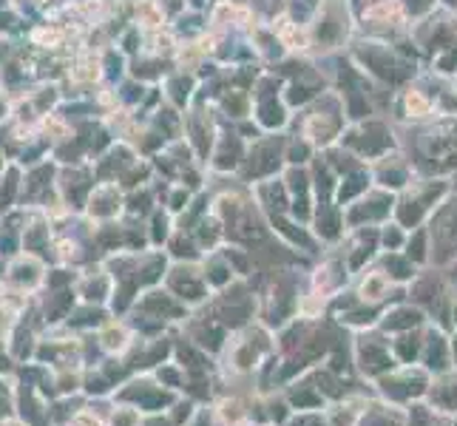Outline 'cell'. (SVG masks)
Listing matches in <instances>:
<instances>
[{"instance_id": "cell-15", "label": "cell", "mask_w": 457, "mask_h": 426, "mask_svg": "<svg viewBox=\"0 0 457 426\" xmlns=\"http://www.w3.org/2000/svg\"><path fill=\"white\" fill-rule=\"evenodd\" d=\"M287 426H329L324 409H295Z\"/></svg>"}, {"instance_id": "cell-14", "label": "cell", "mask_w": 457, "mask_h": 426, "mask_svg": "<svg viewBox=\"0 0 457 426\" xmlns=\"http://www.w3.org/2000/svg\"><path fill=\"white\" fill-rule=\"evenodd\" d=\"M202 404L199 401H194V398H187V396H179L177 401H173L170 406H168V421L173 423V426H185L187 421H191L194 415H196V409H199Z\"/></svg>"}, {"instance_id": "cell-3", "label": "cell", "mask_w": 457, "mask_h": 426, "mask_svg": "<svg viewBox=\"0 0 457 426\" xmlns=\"http://www.w3.org/2000/svg\"><path fill=\"white\" fill-rule=\"evenodd\" d=\"M432 375L423 370L420 364H398L395 370H389L372 384V392L386 404L395 406H412L427 398Z\"/></svg>"}, {"instance_id": "cell-2", "label": "cell", "mask_w": 457, "mask_h": 426, "mask_svg": "<svg viewBox=\"0 0 457 426\" xmlns=\"http://www.w3.org/2000/svg\"><path fill=\"white\" fill-rule=\"evenodd\" d=\"M353 367L367 384L398 367V358L392 353V341L381 327H370L353 333Z\"/></svg>"}, {"instance_id": "cell-1", "label": "cell", "mask_w": 457, "mask_h": 426, "mask_svg": "<svg viewBox=\"0 0 457 426\" xmlns=\"http://www.w3.org/2000/svg\"><path fill=\"white\" fill-rule=\"evenodd\" d=\"M276 355V333L259 319L230 333L219 353V372L256 378V372Z\"/></svg>"}, {"instance_id": "cell-6", "label": "cell", "mask_w": 457, "mask_h": 426, "mask_svg": "<svg viewBox=\"0 0 457 426\" xmlns=\"http://www.w3.org/2000/svg\"><path fill=\"white\" fill-rule=\"evenodd\" d=\"M418 364L427 370L429 375L446 372L452 370V338L446 330H440L435 324L427 327V338H423V350H420V361Z\"/></svg>"}, {"instance_id": "cell-12", "label": "cell", "mask_w": 457, "mask_h": 426, "mask_svg": "<svg viewBox=\"0 0 457 426\" xmlns=\"http://www.w3.org/2000/svg\"><path fill=\"white\" fill-rule=\"evenodd\" d=\"M427 327H429V324H427ZM427 327L406 330V333L389 336V341H392V353H395L398 364H418V361H420V350H423V338H427Z\"/></svg>"}, {"instance_id": "cell-9", "label": "cell", "mask_w": 457, "mask_h": 426, "mask_svg": "<svg viewBox=\"0 0 457 426\" xmlns=\"http://www.w3.org/2000/svg\"><path fill=\"white\" fill-rule=\"evenodd\" d=\"M94 336H97V344H100V350H103L105 355H117V358H122V355L134 347V341H137V330H134L129 322H120L117 315H108V319L103 322V327H100Z\"/></svg>"}, {"instance_id": "cell-4", "label": "cell", "mask_w": 457, "mask_h": 426, "mask_svg": "<svg viewBox=\"0 0 457 426\" xmlns=\"http://www.w3.org/2000/svg\"><path fill=\"white\" fill-rule=\"evenodd\" d=\"M112 398L122 406L137 409V413H143V415H160V413H168V406L179 396L165 389L154 378V372H134L114 389Z\"/></svg>"}, {"instance_id": "cell-18", "label": "cell", "mask_w": 457, "mask_h": 426, "mask_svg": "<svg viewBox=\"0 0 457 426\" xmlns=\"http://www.w3.org/2000/svg\"><path fill=\"white\" fill-rule=\"evenodd\" d=\"M454 426H457V421H454Z\"/></svg>"}, {"instance_id": "cell-13", "label": "cell", "mask_w": 457, "mask_h": 426, "mask_svg": "<svg viewBox=\"0 0 457 426\" xmlns=\"http://www.w3.org/2000/svg\"><path fill=\"white\" fill-rule=\"evenodd\" d=\"M151 372H154V378H156V381H160L165 389L177 392V396H182V392H185L187 375H185V370H182L179 361L168 358V361H162V364L156 367V370H151Z\"/></svg>"}, {"instance_id": "cell-16", "label": "cell", "mask_w": 457, "mask_h": 426, "mask_svg": "<svg viewBox=\"0 0 457 426\" xmlns=\"http://www.w3.org/2000/svg\"><path fill=\"white\" fill-rule=\"evenodd\" d=\"M185 426H222V421L216 418V413H213V406L211 404H202L199 409H196V415L187 421Z\"/></svg>"}, {"instance_id": "cell-10", "label": "cell", "mask_w": 457, "mask_h": 426, "mask_svg": "<svg viewBox=\"0 0 457 426\" xmlns=\"http://www.w3.org/2000/svg\"><path fill=\"white\" fill-rule=\"evenodd\" d=\"M370 398H372V392H361V396H346L341 401L327 404L324 413H327L329 426H358Z\"/></svg>"}, {"instance_id": "cell-7", "label": "cell", "mask_w": 457, "mask_h": 426, "mask_svg": "<svg viewBox=\"0 0 457 426\" xmlns=\"http://www.w3.org/2000/svg\"><path fill=\"white\" fill-rule=\"evenodd\" d=\"M423 401H427L437 415L457 421V367L432 375L427 398Z\"/></svg>"}, {"instance_id": "cell-5", "label": "cell", "mask_w": 457, "mask_h": 426, "mask_svg": "<svg viewBox=\"0 0 457 426\" xmlns=\"http://www.w3.org/2000/svg\"><path fill=\"white\" fill-rule=\"evenodd\" d=\"M165 284H168V293L177 296L187 310H196L202 305H208V298H211L208 276H204V271H199V267H194V264L170 267L168 276H165Z\"/></svg>"}, {"instance_id": "cell-8", "label": "cell", "mask_w": 457, "mask_h": 426, "mask_svg": "<svg viewBox=\"0 0 457 426\" xmlns=\"http://www.w3.org/2000/svg\"><path fill=\"white\" fill-rule=\"evenodd\" d=\"M427 324H429L427 313H423L418 305L406 302V298L389 305L381 315V322H378V327H381L386 336H398V333H406V330H418V327H427Z\"/></svg>"}, {"instance_id": "cell-11", "label": "cell", "mask_w": 457, "mask_h": 426, "mask_svg": "<svg viewBox=\"0 0 457 426\" xmlns=\"http://www.w3.org/2000/svg\"><path fill=\"white\" fill-rule=\"evenodd\" d=\"M358 426H406V409L372 396L364 406V415H361Z\"/></svg>"}, {"instance_id": "cell-17", "label": "cell", "mask_w": 457, "mask_h": 426, "mask_svg": "<svg viewBox=\"0 0 457 426\" xmlns=\"http://www.w3.org/2000/svg\"><path fill=\"white\" fill-rule=\"evenodd\" d=\"M449 338H452V364L457 367V330H454V333H449Z\"/></svg>"}]
</instances>
